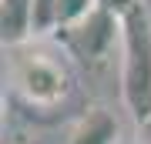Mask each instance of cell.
Instances as JSON below:
<instances>
[{
  "label": "cell",
  "mask_w": 151,
  "mask_h": 144,
  "mask_svg": "<svg viewBox=\"0 0 151 144\" xmlns=\"http://www.w3.org/2000/svg\"><path fill=\"white\" fill-rule=\"evenodd\" d=\"M57 34V0H34V37Z\"/></svg>",
  "instance_id": "52a82bcc"
},
{
  "label": "cell",
  "mask_w": 151,
  "mask_h": 144,
  "mask_svg": "<svg viewBox=\"0 0 151 144\" xmlns=\"http://www.w3.org/2000/svg\"><path fill=\"white\" fill-rule=\"evenodd\" d=\"M57 40L87 70H104L114 60V54H121V17L108 7H94L74 27L57 30Z\"/></svg>",
  "instance_id": "7a4b0ae2"
},
{
  "label": "cell",
  "mask_w": 151,
  "mask_h": 144,
  "mask_svg": "<svg viewBox=\"0 0 151 144\" xmlns=\"http://www.w3.org/2000/svg\"><path fill=\"white\" fill-rule=\"evenodd\" d=\"M0 37L14 50L34 40V0H0Z\"/></svg>",
  "instance_id": "5b68a950"
},
{
  "label": "cell",
  "mask_w": 151,
  "mask_h": 144,
  "mask_svg": "<svg viewBox=\"0 0 151 144\" xmlns=\"http://www.w3.org/2000/svg\"><path fill=\"white\" fill-rule=\"evenodd\" d=\"M121 101L134 124L151 121V14L148 4L121 17Z\"/></svg>",
  "instance_id": "6da1fadb"
},
{
  "label": "cell",
  "mask_w": 151,
  "mask_h": 144,
  "mask_svg": "<svg viewBox=\"0 0 151 144\" xmlns=\"http://www.w3.org/2000/svg\"><path fill=\"white\" fill-rule=\"evenodd\" d=\"M121 141V121L108 107H87L74 128L67 131V144H118Z\"/></svg>",
  "instance_id": "277c9868"
},
{
  "label": "cell",
  "mask_w": 151,
  "mask_h": 144,
  "mask_svg": "<svg viewBox=\"0 0 151 144\" xmlns=\"http://www.w3.org/2000/svg\"><path fill=\"white\" fill-rule=\"evenodd\" d=\"M94 7H101V0H57V30L74 27L77 20H84Z\"/></svg>",
  "instance_id": "8992f818"
},
{
  "label": "cell",
  "mask_w": 151,
  "mask_h": 144,
  "mask_svg": "<svg viewBox=\"0 0 151 144\" xmlns=\"http://www.w3.org/2000/svg\"><path fill=\"white\" fill-rule=\"evenodd\" d=\"M20 50V47H17ZM10 80L27 104L54 107L67 97V67L47 50H20L10 64Z\"/></svg>",
  "instance_id": "3957f363"
},
{
  "label": "cell",
  "mask_w": 151,
  "mask_h": 144,
  "mask_svg": "<svg viewBox=\"0 0 151 144\" xmlns=\"http://www.w3.org/2000/svg\"><path fill=\"white\" fill-rule=\"evenodd\" d=\"M138 4H145V0H101V7H108V10L118 14V17H124L128 10H134Z\"/></svg>",
  "instance_id": "ba28073f"
},
{
  "label": "cell",
  "mask_w": 151,
  "mask_h": 144,
  "mask_svg": "<svg viewBox=\"0 0 151 144\" xmlns=\"http://www.w3.org/2000/svg\"><path fill=\"white\" fill-rule=\"evenodd\" d=\"M141 134H145V141H141V144H151V121L141 124Z\"/></svg>",
  "instance_id": "9c48e42d"
}]
</instances>
